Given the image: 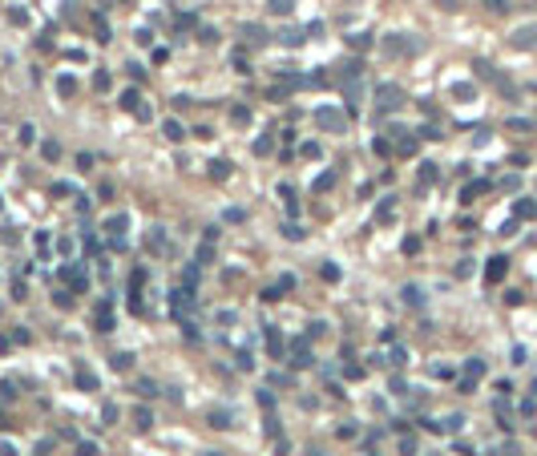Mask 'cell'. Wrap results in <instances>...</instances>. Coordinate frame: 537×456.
<instances>
[{
	"label": "cell",
	"mask_w": 537,
	"mask_h": 456,
	"mask_svg": "<svg viewBox=\"0 0 537 456\" xmlns=\"http://www.w3.org/2000/svg\"><path fill=\"white\" fill-rule=\"evenodd\" d=\"M315 117H319V126H327V130H332V133H339V130H343V117H339L336 109H319Z\"/></svg>",
	"instance_id": "1"
},
{
	"label": "cell",
	"mask_w": 537,
	"mask_h": 456,
	"mask_svg": "<svg viewBox=\"0 0 537 456\" xmlns=\"http://www.w3.org/2000/svg\"><path fill=\"white\" fill-rule=\"evenodd\" d=\"M396 105H400V89H392V85L380 89V109H396Z\"/></svg>",
	"instance_id": "2"
},
{
	"label": "cell",
	"mask_w": 537,
	"mask_h": 456,
	"mask_svg": "<svg viewBox=\"0 0 537 456\" xmlns=\"http://www.w3.org/2000/svg\"><path fill=\"white\" fill-rule=\"evenodd\" d=\"M97 331H113V315H109V303H97Z\"/></svg>",
	"instance_id": "3"
},
{
	"label": "cell",
	"mask_w": 537,
	"mask_h": 456,
	"mask_svg": "<svg viewBox=\"0 0 537 456\" xmlns=\"http://www.w3.org/2000/svg\"><path fill=\"white\" fill-rule=\"evenodd\" d=\"M485 275H489V283H497L501 275H505V259L497 255V259H489V270H485Z\"/></svg>",
	"instance_id": "4"
},
{
	"label": "cell",
	"mask_w": 537,
	"mask_h": 456,
	"mask_svg": "<svg viewBox=\"0 0 537 456\" xmlns=\"http://www.w3.org/2000/svg\"><path fill=\"white\" fill-rule=\"evenodd\" d=\"M267 343H271V355H275V359L283 355V339H279V331H275V327H267Z\"/></svg>",
	"instance_id": "5"
},
{
	"label": "cell",
	"mask_w": 537,
	"mask_h": 456,
	"mask_svg": "<svg viewBox=\"0 0 537 456\" xmlns=\"http://www.w3.org/2000/svg\"><path fill=\"white\" fill-rule=\"evenodd\" d=\"M243 37H247V41H255V45H263V41H267V33H263L259 24H247V28H243Z\"/></svg>",
	"instance_id": "6"
},
{
	"label": "cell",
	"mask_w": 537,
	"mask_h": 456,
	"mask_svg": "<svg viewBox=\"0 0 537 456\" xmlns=\"http://www.w3.org/2000/svg\"><path fill=\"white\" fill-rule=\"evenodd\" d=\"M122 109H141V101H137V93H134V89H126V93H122Z\"/></svg>",
	"instance_id": "7"
},
{
	"label": "cell",
	"mask_w": 537,
	"mask_h": 456,
	"mask_svg": "<svg viewBox=\"0 0 537 456\" xmlns=\"http://www.w3.org/2000/svg\"><path fill=\"white\" fill-rule=\"evenodd\" d=\"M279 41H283V45H299V41H303V33H299V28H283Z\"/></svg>",
	"instance_id": "8"
},
{
	"label": "cell",
	"mask_w": 537,
	"mask_h": 456,
	"mask_svg": "<svg viewBox=\"0 0 537 456\" xmlns=\"http://www.w3.org/2000/svg\"><path fill=\"white\" fill-rule=\"evenodd\" d=\"M404 303H412V307H420V303H424L420 287H404Z\"/></svg>",
	"instance_id": "9"
},
{
	"label": "cell",
	"mask_w": 537,
	"mask_h": 456,
	"mask_svg": "<svg viewBox=\"0 0 537 456\" xmlns=\"http://www.w3.org/2000/svg\"><path fill=\"white\" fill-rule=\"evenodd\" d=\"M77 380H81V388H85V391H97V376H89L85 368L77 372Z\"/></svg>",
	"instance_id": "10"
},
{
	"label": "cell",
	"mask_w": 537,
	"mask_h": 456,
	"mask_svg": "<svg viewBox=\"0 0 537 456\" xmlns=\"http://www.w3.org/2000/svg\"><path fill=\"white\" fill-rule=\"evenodd\" d=\"M513 45H517V49H529V45H533V33H529V28H521V33L513 37Z\"/></svg>",
	"instance_id": "11"
},
{
	"label": "cell",
	"mask_w": 537,
	"mask_h": 456,
	"mask_svg": "<svg viewBox=\"0 0 537 456\" xmlns=\"http://www.w3.org/2000/svg\"><path fill=\"white\" fill-rule=\"evenodd\" d=\"M469 376H472V380L485 376V359H469Z\"/></svg>",
	"instance_id": "12"
},
{
	"label": "cell",
	"mask_w": 537,
	"mask_h": 456,
	"mask_svg": "<svg viewBox=\"0 0 537 456\" xmlns=\"http://www.w3.org/2000/svg\"><path fill=\"white\" fill-rule=\"evenodd\" d=\"M481 190H485V182H472V186H465V202H472Z\"/></svg>",
	"instance_id": "13"
},
{
	"label": "cell",
	"mask_w": 537,
	"mask_h": 456,
	"mask_svg": "<svg viewBox=\"0 0 537 456\" xmlns=\"http://www.w3.org/2000/svg\"><path fill=\"white\" fill-rule=\"evenodd\" d=\"M166 137L178 141V137H182V126H178V121H166Z\"/></svg>",
	"instance_id": "14"
},
{
	"label": "cell",
	"mask_w": 537,
	"mask_h": 456,
	"mask_svg": "<svg viewBox=\"0 0 537 456\" xmlns=\"http://www.w3.org/2000/svg\"><path fill=\"white\" fill-rule=\"evenodd\" d=\"M517 214H521V218H533L537 206H533V202H517Z\"/></svg>",
	"instance_id": "15"
},
{
	"label": "cell",
	"mask_w": 537,
	"mask_h": 456,
	"mask_svg": "<svg viewBox=\"0 0 537 456\" xmlns=\"http://www.w3.org/2000/svg\"><path fill=\"white\" fill-rule=\"evenodd\" d=\"M130 363H134V355H113V368H117V372H126Z\"/></svg>",
	"instance_id": "16"
},
{
	"label": "cell",
	"mask_w": 537,
	"mask_h": 456,
	"mask_svg": "<svg viewBox=\"0 0 537 456\" xmlns=\"http://www.w3.org/2000/svg\"><path fill=\"white\" fill-rule=\"evenodd\" d=\"M271 12H291V0H271Z\"/></svg>",
	"instance_id": "17"
},
{
	"label": "cell",
	"mask_w": 537,
	"mask_h": 456,
	"mask_svg": "<svg viewBox=\"0 0 537 456\" xmlns=\"http://www.w3.org/2000/svg\"><path fill=\"white\" fill-rule=\"evenodd\" d=\"M230 117H234V121H247L251 113H247V105H234V109H230Z\"/></svg>",
	"instance_id": "18"
},
{
	"label": "cell",
	"mask_w": 537,
	"mask_h": 456,
	"mask_svg": "<svg viewBox=\"0 0 537 456\" xmlns=\"http://www.w3.org/2000/svg\"><path fill=\"white\" fill-rule=\"evenodd\" d=\"M230 174V162H214V178H226Z\"/></svg>",
	"instance_id": "19"
},
{
	"label": "cell",
	"mask_w": 537,
	"mask_h": 456,
	"mask_svg": "<svg viewBox=\"0 0 537 456\" xmlns=\"http://www.w3.org/2000/svg\"><path fill=\"white\" fill-rule=\"evenodd\" d=\"M400 448H404V456H412V452H416V440H412V436H404V440H400Z\"/></svg>",
	"instance_id": "20"
}]
</instances>
